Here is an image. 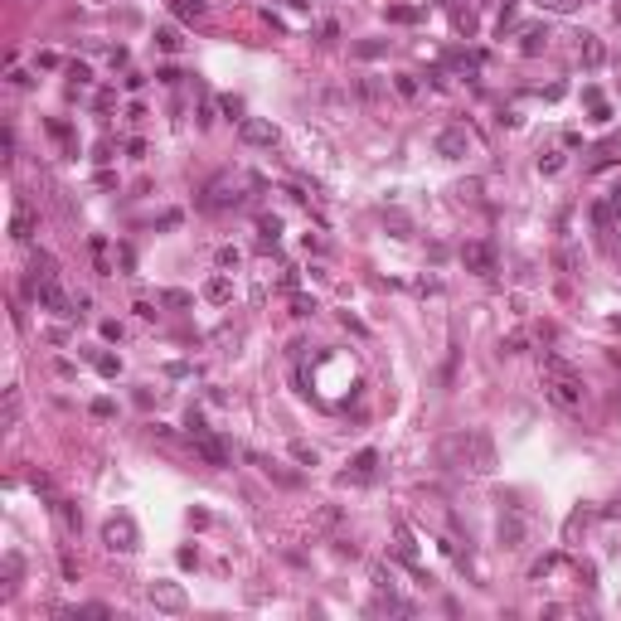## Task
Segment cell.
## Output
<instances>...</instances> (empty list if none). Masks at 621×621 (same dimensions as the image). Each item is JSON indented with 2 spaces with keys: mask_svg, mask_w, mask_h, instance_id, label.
<instances>
[{
  "mask_svg": "<svg viewBox=\"0 0 621 621\" xmlns=\"http://www.w3.org/2000/svg\"><path fill=\"white\" fill-rule=\"evenodd\" d=\"M437 461L451 466V471H466V476H491L495 471V442L476 427L466 432H447L437 442Z\"/></svg>",
  "mask_w": 621,
  "mask_h": 621,
  "instance_id": "6da1fadb",
  "label": "cell"
},
{
  "mask_svg": "<svg viewBox=\"0 0 621 621\" xmlns=\"http://www.w3.org/2000/svg\"><path fill=\"white\" fill-rule=\"evenodd\" d=\"M544 394H548V403L563 408V413H578V408H583V379H578L573 369L544 374Z\"/></svg>",
  "mask_w": 621,
  "mask_h": 621,
  "instance_id": "7a4b0ae2",
  "label": "cell"
},
{
  "mask_svg": "<svg viewBox=\"0 0 621 621\" xmlns=\"http://www.w3.org/2000/svg\"><path fill=\"white\" fill-rule=\"evenodd\" d=\"M146 602H151L156 612H170V617H180V612L190 607V597H185V588H180V583H165V578H156V583H146Z\"/></svg>",
  "mask_w": 621,
  "mask_h": 621,
  "instance_id": "3957f363",
  "label": "cell"
},
{
  "mask_svg": "<svg viewBox=\"0 0 621 621\" xmlns=\"http://www.w3.org/2000/svg\"><path fill=\"white\" fill-rule=\"evenodd\" d=\"M432 151H437L442 160H461V156L471 151V136H466V126H442V131H437V141H432Z\"/></svg>",
  "mask_w": 621,
  "mask_h": 621,
  "instance_id": "277c9868",
  "label": "cell"
},
{
  "mask_svg": "<svg viewBox=\"0 0 621 621\" xmlns=\"http://www.w3.org/2000/svg\"><path fill=\"white\" fill-rule=\"evenodd\" d=\"M103 539H107V548H117V553H131L141 534H136V524H131L126 515H117V519H107V524H103Z\"/></svg>",
  "mask_w": 621,
  "mask_h": 621,
  "instance_id": "5b68a950",
  "label": "cell"
},
{
  "mask_svg": "<svg viewBox=\"0 0 621 621\" xmlns=\"http://www.w3.org/2000/svg\"><path fill=\"white\" fill-rule=\"evenodd\" d=\"M461 267L476 272V277H491V272H495V248H491V243H466V248H461Z\"/></svg>",
  "mask_w": 621,
  "mask_h": 621,
  "instance_id": "8992f818",
  "label": "cell"
},
{
  "mask_svg": "<svg viewBox=\"0 0 621 621\" xmlns=\"http://www.w3.org/2000/svg\"><path fill=\"white\" fill-rule=\"evenodd\" d=\"M238 136H243L248 146H277V126H272V121H257V117H243V121H238Z\"/></svg>",
  "mask_w": 621,
  "mask_h": 621,
  "instance_id": "52a82bcc",
  "label": "cell"
},
{
  "mask_svg": "<svg viewBox=\"0 0 621 621\" xmlns=\"http://www.w3.org/2000/svg\"><path fill=\"white\" fill-rule=\"evenodd\" d=\"M34 301H39L44 310H54V315H73V301H68L54 282H39V287H34Z\"/></svg>",
  "mask_w": 621,
  "mask_h": 621,
  "instance_id": "ba28073f",
  "label": "cell"
},
{
  "mask_svg": "<svg viewBox=\"0 0 621 621\" xmlns=\"http://www.w3.org/2000/svg\"><path fill=\"white\" fill-rule=\"evenodd\" d=\"M195 451L204 456L209 466H228V451H223V442H218L214 432H200V437H195Z\"/></svg>",
  "mask_w": 621,
  "mask_h": 621,
  "instance_id": "9c48e42d",
  "label": "cell"
},
{
  "mask_svg": "<svg viewBox=\"0 0 621 621\" xmlns=\"http://www.w3.org/2000/svg\"><path fill=\"white\" fill-rule=\"evenodd\" d=\"M500 544L519 548L524 544V515H500Z\"/></svg>",
  "mask_w": 621,
  "mask_h": 621,
  "instance_id": "30bf717a",
  "label": "cell"
},
{
  "mask_svg": "<svg viewBox=\"0 0 621 621\" xmlns=\"http://www.w3.org/2000/svg\"><path fill=\"white\" fill-rule=\"evenodd\" d=\"M54 277H59L54 257H49V253H34V262H29V287H39V282H54Z\"/></svg>",
  "mask_w": 621,
  "mask_h": 621,
  "instance_id": "8fae6325",
  "label": "cell"
},
{
  "mask_svg": "<svg viewBox=\"0 0 621 621\" xmlns=\"http://www.w3.org/2000/svg\"><path fill=\"white\" fill-rule=\"evenodd\" d=\"M583 63H588V68H602V63H607V49H602L597 34H583Z\"/></svg>",
  "mask_w": 621,
  "mask_h": 621,
  "instance_id": "7c38bea8",
  "label": "cell"
},
{
  "mask_svg": "<svg viewBox=\"0 0 621 621\" xmlns=\"http://www.w3.org/2000/svg\"><path fill=\"white\" fill-rule=\"evenodd\" d=\"M10 228H15V238H20V243H29V238H34V214H29L24 204H15V218H10Z\"/></svg>",
  "mask_w": 621,
  "mask_h": 621,
  "instance_id": "4fadbf2b",
  "label": "cell"
},
{
  "mask_svg": "<svg viewBox=\"0 0 621 621\" xmlns=\"http://www.w3.org/2000/svg\"><path fill=\"white\" fill-rule=\"evenodd\" d=\"M204 297L214 301V306H223V301L233 297V282H228V277H209V282H204Z\"/></svg>",
  "mask_w": 621,
  "mask_h": 621,
  "instance_id": "5bb4252c",
  "label": "cell"
},
{
  "mask_svg": "<svg viewBox=\"0 0 621 621\" xmlns=\"http://www.w3.org/2000/svg\"><path fill=\"white\" fill-rule=\"evenodd\" d=\"M228 204H238V190H233V195H228V185H223V180H218V185H214V190H209L204 209H228Z\"/></svg>",
  "mask_w": 621,
  "mask_h": 621,
  "instance_id": "9a60e30c",
  "label": "cell"
},
{
  "mask_svg": "<svg viewBox=\"0 0 621 621\" xmlns=\"http://www.w3.org/2000/svg\"><path fill=\"white\" fill-rule=\"evenodd\" d=\"M156 44H160L165 54H180V44H185V39H180V29H175V24H160V29H156Z\"/></svg>",
  "mask_w": 621,
  "mask_h": 621,
  "instance_id": "2e32d148",
  "label": "cell"
},
{
  "mask_svg": "<svg viewBox=\"0 0 621 621\" xmlns=\"http://www.w3.org/2000/svg\"><path fill=\"white\" fill-rule=\"evenodd\" d=\"M394 93H398V98H417V78L413 73H398V78H394Z\"/></svg>",
  "mask_w": 621,
  "mask_h": 621,
  "instance_id": "e0dca14e",
  "label": "cell"
},
{
  "mask_svg": "<svg viewBox=\"0 0 621 621\" xmlns=\"http://www.w3.org/2000/svg\"><path fill=\"white\" fill-rule=\"evenodd\" d=\"M544 39H548L544 29H524V44H519V49H524V54H539V49H544Z\"/></svg>",
  "mask_w": 621,
  "mask_h": 621,
  "instance_id": "ac0fdd59",
  "label": "cell"
},
{
  "mask_svg": "<svg viewBox=\"0 0 621 621\" xmlns=\"http://www.w3.org/2000/svg\"><path fill=\"white\" fill-rule=\"evenodd\" d=\"M384 49H389V44H384V39H364V44H359V49H354V54H359V59H379V54H384Z\"/></svg>",
  "mask_w": 621,
  "mask_h": 621,
  "instance_id": "d6986e66",
  "label": "cell"
},
{
  "mask_svg": "<svg viewBox=\"0 0 621 621\" xmlns=\"http://www.w3.org/2000/svg\"><path fill=\"white\" fill-rule=\"evenodd\" d=\"M539 170H544V175L563 170V151H548V156H539Z\"/></svg>",
  "mask_w": 621,
  "mask_h": 621,
  "instance_id": "ffe728a7",
  "label": "cell"
},
{
  "mask_svg": "<svg viewBox=\"0 0 621 621\" xmlns=\"http://www.w3.org/2000/svg\"><path fill=\"white\" fill-rule=\"evenodd\" d=\"M563 272H578V248H558V257H553Z\"/></svg>",
  "mask_w": 621,
  "mask_h": 621,
  "instance_id": "44dd1931",
  "label": "cell"
},
{
  "mask_svg": "<svg viewBox=\"0 0 621 621\" xmlns=\"http://www.w3.org/2000/svg\"><path fill=\"white\" fill-rule=\"evenodd\" d=\"M374 461H379V451H359V456H354V476H369Z\"/></svg>",
  "mask_w": 621,
  "mask_h": 621,
  "instance_id": "7402d4cb",
  "label": "cell"
},
{
  "mask_svg": "<svg viewBox=\"0 0 621 621\" xmlns=\"http://www.w3.org/2000/svg\"><path fill=\"white\" fill-rule=\"evenodd\" d=\"M175 10H180V20H195V15H204V0H175Z\"/></svg>",
  "mask_w": 621,
  "mask_h": 621,
  "instance_id": "603a6c76",
  "label": "cell"
},
{
  "mask_svg": "<svg viewBox=\"0 0 621 621\" xmlns=\"http://www.w3.org/2000/svg\"><path fill=\"white\" fill-rule=\"evenodd\" d=\"M292 456H297L301 466H315V447H306V442H292Z\"/></svg>",
  "mask_w": 621,
  "mask_h": 621,
  "instance_id": "cb8c5ba5",
  "label": "cell"
},
{
  "mask_svg": "<svg viewBox=\"0 0 621 621\" xmlns=\"http://www.w3.org/2000/svg\"><path fill=\"white\" fill-rule=\"evenodd\" d=\"M539 5H544V10H553V15H568V10H578L583 0H539Z\"/></svg>",
  "mask_w": 621,
  "mask_h": 621,
  "instance_id": "d4e9b609",
  "label": "cell"
},
{
  "mask_svg": "<svg viewBox=\"0 0 621 621\" xmlns=\"http://www.w3.org/2000/svg\"><path fill=\"white\" fill-rule=\"evenodd\" d=\"M359 98H369V103L384 98V83H359Z\"/></svg>",
  "mask_w": 621,
  "mask_h": 621,
  "instance_id": "484cf974",
  "label": "cell"
},
{
  "mask_svg": "<svg viewBox=\"0 0 621 621\" xmlns=\"http://www.w3.org/2000/svg\"><path fill=\"white\" fill-rule=\"evenodd\" d=\"M389 223H394V238H408V218L403 214H389Z\"/></svg>",
  "mask_w": 621,
  "mask_h": 621,
  "instance_id": "4316f807",
  "label": "cell"
},
{
  "mask_svg": "<svg viewBox=\"0 0 621 621\" xmlns=\"http://www.w3.org/2000/svg\"><path fill=\"white\" fill-rule=\"evenodd\" d=\"M218 267H238V248H218Z\"/></svg>",
  "mask_w": 621,
  "mask_h": 621,
  "instance_id": "83f0119b",
  "label": "cell"
},
{
  "mask_svg": "<svg viewBox=\"0 0 621 621\" xmlns=\"http://www.w3.org/2000/svg\"><path fill=\"white\" fill-rule=\"evenodd\" d=\"M160 301H165V306H190V292H165Z\"/></svg>",
  "mask_w": 621,
  "mask_h": 621,
  "instance_id": "f1b7e54d",
  "label": "cell"
},
{
  "mask_svg": "<svg viewBox=\"0 0 621 621\" xmlns=\"http://www.w3.org/2000/svg\"><path fill=\"white\" fill-rule=\"evenodd\" d=\"M93 413H98V417H112L117 408H112V398H93Z\"/></svg>",
  "mask_w": 621,
  "mask_h": 621,
  "instance_id": "f546056e",
  "label": "cell"
},
{
  "mask_svg": "<svg viewBox=\"0 0 621 621\" xmlns=\"http://www.w3.org/2000/svg\"><path fill=\"white\" fill-rule=\"evenodd\" d=\"M98 374H107V379L117 374V359H112V354H103V359H98Z\"/></svg>",
  "mask_w": 621,
  "mask_h": 621,
  "instance_id": "4dcf8cb0",
  "label": "cell"
},
{
  "mask_svg": "<svg viewBox=\"0 0 621 621\" xmlns=\"http://www.w3.org/2000/svg\"><path fill=\"white\" fill-rule=\"evenodd\" d=\"M617 24H621V0H617Z\"/></svg>",
  "mask_w": 621,
  "mask_h": 621,
  "instance_id": "1f68e13d",
  "label": "cell"
},
{
  "mask_svg": "<svg viewBox=\"0 0 621 621\" xmlns=\"http://www.w3.org/2000/svg\"><path fill=\"white\" fill-rule=\"evenodd\" d=\"M612 325H617V330H621V315H617V320H612Z\"/></svg>",
  "mask_w": 621,
  "mask_h": 621,
  "instance_id": "d6a6232c",
  "label": "cell"
},
{
  "mask_svg": "<svg viewBox=\"0 0 621 621\" xmlns=\"http://www.w3.org/2000/svg\"><path fill=\"white\" fill-rule=\"evenodd\" d=\"M617 553H621V539H617Z\"/></svg>",
  "mask_w": 621,
  "mask_h": 621,
  "instance_id": "836d02e7",
  "label": "cell"
}]
</instances>
